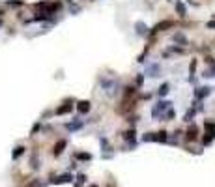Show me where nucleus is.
Wrapping results in <instances>:
<instances>
[{
	"label": "nucleus",
	"mask_w": 215,
	"mask_h": 187,
	"mask_svg": "<svg viewBox=\"0 0 215 187\" xmlns=\"http://www.w3.org/2000/svg\"><path fill=\"white\" fill-rule=\"evenodd\" d=\"M166 109H170V103H169V101H159V103L153 107L152 116H153V118H157V116H161V114H163V110H166Z\"/></svg>",
	"instance_id": "obj_1"
},
{
	"label": "nucleus",
	"mask_w": 215,
	"mask_h": 187,
	"mask_svg": "<svg viewBox=\"0 0 215 187\" xmlns=\"http://www.w3.org/2000/svg\"><path fill=\"white\" fill-rule=\"evenodd\" d=\"M170 26H172V21H163V22H159V25H155V26H153L152 34L161 32V30H165V28H170Z\"/></svg>",
	"instance_id": "obj_2"
},
{
	"label": "nucleus",
	"mask_w": 215,
	"mask_h": 187,
	"mask_svg": "<svg viewBox=\"0 0 215 187\" xmlns=\"http://www.w3.org/2000/svg\"><path fill=\"white\" fill-rule=\"evenodd\" d=\"M73 180V176L71 174H62V176H58V178H53L51 181L53 183H67V181H71Z\"/></svg>",
	"instance_id": "obj_3"
},
{
	"label": "nucleus",
	"mask_w": 215,
	"mask_h": 187,
	"mask_svg": "<svg viewBox=\"0 0 215 187\" xmlns=\"http://www.w3.org/2000/svg\"><path fill=\"white\" fill-rule=\"evenodd\" d=\"M66 144H67V142H66V140H58V142H56V146L53 148V153H54V155H60V153L64 152V148H66Z\"/></svg>",
	"instance_id": "obj_4"
},
{
	"label": "nucleus",
	"mask_w": 215,
	"mask_h": 187,
	"mask_svg": "<svg viewBox=\"0 0 215 187\" xmlns=\"http://www.w3.org/2000/svg\"><path fill=\"white\" fill-rule=\"evenodd\" d=\"M197 133H198L197 125H191V127L187 129V138H189V140H195V138H197Z\"/></svg>",
	"instance_id": "obj_5"
},
{
	"label": "nucleus",
	"mask_w": 215,
	"mask_h": 187,
	"mask_svg": "<svg viewBox=\"0 0 215 187\" xmlns=\"http://www.w3.org/2000/svg\"><path fill=\"white\" fill-rule=\"evenodd\" d=\"M135 28H137V34H140V36H144V34L148 32V26L144 25V22H137Z\"/></svg>",
	"instance_id": "obj_6"
},
{
	"label": "nucleus",
	"mask_w": 215,
	"mask_h": 187,
	"mask_svg": "<svg viewBox=\"0 0 215 187\" xmlns=\"http://www.w3.org/2000/svg\"><path fill=\"white\" fill-rule=\"evenodd\" d=\"M79 112H88L90 110V101H79Z\"/></svg>",
	"instance_id": "obj_7"
},
{
	"label": "nucleus",
	"mask_w": 215,
	"mask_h": 187,
	"mask_svg": "<svg viewBox=\"0 0 215 187\" xmlns=\"http://www.w3.org/2000/svg\"><path fill=\"white\" fill-rule=\"evenodd\" d=\"M153 140H159V142H165L166 140V131H159L153 135Z\"/></svg>",
	"instance_id": "obj_8"
},
{
	"label": "nucleus",
	"mask_w": 215,
	"mask_h": 187,
	"mask_svg": "<svg viewBox=\"0 0 215 187\" xmlns=\"http://www.w3.org/2000/svg\"><path fill=\"white\" fill-rule=\"evenodd\" d=\"M22 153H25V148H22V146H17V148L13 150V153H11V157H13V159H17V157H21Z\"/></svg>",
	"instance_id": "obj_9"
},
{
	"label": "nucleus",
	"mask_w": 215,
	"mask_h": 187,
	"mask_svg": "<svg viewBox=\"0 0 215 187\" xmlns=\"http://www.w3.org/2000/svg\"><path fill=\"white\" fill-rule=\"evenodd\" d=\"M157 94H159V97L166 96V94H169V84H166V82H165V84H161V88H159V92H157Z\"/></svg>",
	"instance_id": "obj_10"
},
{
	"label": "nucleus",
	"mask_w": 215,
	"mask_h": 187,
	"mask_svg": "<svg viewBox=\"0 0 215 187\" xmlns=\"http://www.w3.org/2000/svg\"><path fill=\"white\" fill-rule=\"evenodd\" d=\"M208 94H209V88H208V86H204V88H198V92H197V96H198V97H206V96H208Z\"/></svg>",
	"instance_id": "obj_11"
},
{
	"label": "nucleus",
	"mask_w": 215,
	"mask_h": 187,
	"mask_svg": "<svg viewBox=\"0 0 215 187\" xmlns=\"http://www.w3.org/2000/svg\"><path fill=\"white\" fill-rule=\"evenodd\" d=\"M81 125H82V122H81V120H79V122H73V124H67V125H66V127H67V129H69V131H75V129H79V127H81Z\"/></svg>",
	"instance_id": "obj_12"
},
{
	"label": "nucleus",
	"mask_w": 215,
	"mask_h": 187,
	"mask_svg": "<svg viewBox=\"0 0 215 187\" xmlns=\"http://www.w3.org/2000/svg\"><path fill=\"white\" fill-rule=\"evenodd\" d=\"M69 110H71V105H64V107H58L56 109V114H66Z\"/></svg>",
	"instance_id": "obj_13"
},
{
	"label": "nucleus",
	"mask_w": 215,
	"mask_h": 187,
	"mask_svg": "<svg viewBox=\"0 0 215 187\" xmlns=\"http://www.w3.org/2000/svg\"><path fill=\"white\" fill-rule=\"evenodd\" d=\"M176 10H178V13H180L181 17H185V6H183L181 2H176Z\"/></svg>",
	"instance_id": "obj_14"
},
{
	"label": "nucleus",
	"mask_w": 215,
	"mask_h": 187,
	"mask_svg": "<svg viewBox=\"0 0 215 187\" xmlns=\"http://www.w3.org/2000/svg\"><path fill=\"white\" fill-rule=\"evenodd\" d=\"M124 137H125V140H131V142H133V140H135V131H133V129H129Z\"/></svg>",
	"instance_id": "obj_15"
},
{
	"label": "nucleus",
	"mask_w": 215,
	"mask_h": 187,
	"mask_svg": "<svg viewBox=\"0 0 215 187\" xmlns=\"http://www.w3.org/2000/svg\"><path fill=\"white\" fill-rule=\"evenodd\" d=\"M142 140H144V142H150V140H153V133H146L144 137H142Z\"/></svg>",
	"instance_id": "obj_16"
},
{
	"label": "nucleus",
	"mask_w": 215,
	"mask_h": 187,
	"mask_svg": "<svg viewBox=\"0 0 215 187\" xmlns=\"http://www.w3.org/2000/svg\"><path fill=\"white\" fill-rule=\"evenodd\" d=\"M77 157H79V159H86V161H88V159H92V155H90V153H77Z\"/></svg>",
	"instance_id": "obj_17"
},
{
	"label": "nucleus",
	"mask_w": 215,
	"mask_h": 187,
	"mask_svg": "<svg viewBox=\"0 0 215 187\" xmlns=\"http://www.w3.org/2000/svg\"><path fill=\"white\" fill-rule=\"evenodd\" d=\"M193 114H195V109H193V110H189V112L185 114V122H189L191 118H193Z\"/></svg>",
	"instance_id": "obj_18"
},
{
	"label": "nucleus",
	"mask_w": 215,
	"mask_h": 187,
	"mask_svg": "<svg viewBox=\"0 0 215 187\" xmlns=\"http://www.w3.org/2000/svg\"><path fill=\"white\" fill-rule=\"evenodd\" d=\"M8 4L10 6H21L22 2H21V0H19V2H17V0H8Z\"/></svg>",
	"instance_id": "obj_19"
},
{
	"label": "nucleus",
	"mask_w": 215,
	"mask_h": 187,
	"mask_svg": "<svg viewBox=\"0 0 215 187\" xmlns=\"http://www.w3.org/2000/svg\"><path fill=\"white\" fill-rule=\"evenodd\" d=\"M41 185H43V183H39V181H32V183H30V187H41Z\"/></svg>",
	"instance_id": "obj_20"
},
{
	"label": "nucleus",
	"mask_w": 215,
	"mask_h": 187,
	"mask_svg": "<svg viewBox=\"0 0 215 187\" xmlns=\"http://www.w3.org/2000/svg\"><path fill=\"white\" fill-rule=\"evenodd\" d=\"M208 28H215V21H209L208 22Z\"/></svg>",
	"instance_id": "obj_21"
},
{
	"label": "nucleus",
	"mask_w": 215,
	"mask_h": 187,
	"mask_svg": "<svg viewBox=\"0 0 215 187\" xmlns=\"http://www.w3.org/2000/svg\"><path fill=\"white\" fill-rule=\"evenodd\" d=\"M90 187H98V185H90Z\"/></svg>",
	"instance_id": "obj_22"
},
{
	"label": "nucleus",
	"mask_w": 215,
	"mask_h": 187,
	"mask_svg": "<svg viewBox=\"0 0 215 187\" xmlns=\"http://www.w3.org/2000/svg\"><path fill=\"white\" fill-rule=\"evenodd\" d=\"M0 25H2V21H0Z\"/></svg>",
	"instance_id": "obj_23"
}]
</instances>
